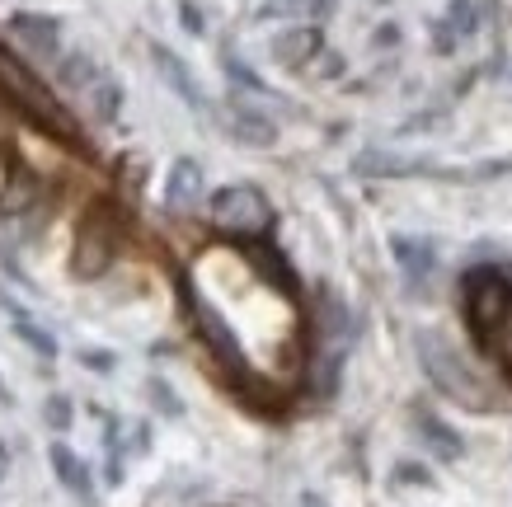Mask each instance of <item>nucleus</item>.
<instances>
[{
  "instance_id": "f257e3e1",
  "label": "nucleus",
  "mask_w": 512,
  "mask_h": 507,
  "mask_svg": "<svg viewBox=\"0 0 512 507\" xmlns=\"http://www.w3.org/2000/svg\"><path fill=\"white\" fill-rule=\"evenodd\" d=\"M0 99H5L10 108H19V113H24L29 123H38L43 132H52L57 141L80 146V123L71 118V108L47 90L43 80L33 76V66L19 62L5 43H0Z\"/></svg>"
},
{
  "instance_id": "f03ea898",
  "label": "nucleus",
  "mask_w": 512,
  "mask_h": 507,
  "mask_svg": "<svg viewBox=\"0 0 512 507\" xmlns=\"http://www.w3.org/2000/svg\"><path fill=\"white\" fill-rule=\"evenodd\" d=\"M212 226L226 235H240V240H249V235H264L268 226H273V207H268V198L259 193L254 184H226L212 193Z\"/></svg>"
},
{
  "instance_id": "7ed1b4c3",
  "label": "nucleus",
  "mask_w": 512,
  "mask_h": 507,
  "mask_svg": "<svg viewBox=\"0 0 512 507\" xmlns=\"http://www.w3.org/2000/svg\"><path fill=\"white\" fill-rule=\"evenodd\" d=\"M113 254H118V221H113V212L99 202V207L80 221L71 268H76V277H99L113 263Z\"/></svg>"
},
{
  "instance_id": "20e7f679",
  "label": "nucleus",
  "mask_w": 512,
  "mask_h": 507,
  "mask_svg": "<svg viewBox=\"0 0 512 507\" xmlns=\"http://www.w3.org/2000/svg\"><path fill=\"white\" fill-rule=\"evenodd\" d=\"M419 357H423V367H428V376L437 381V390H447V395H456V400H466V404H480L484 395L475 390V381H470L466 371H461V362L442 348V338H419Z\"/></svg>"
},
{
  "instance_id": "39448f33",
  "label": "nucleus",
  "mask_w": 512,
  "mask_h": 507,
  "mask_svg": "<svg viewBox=\"0 0 512 507\" xmlns=\"http://www.w3.org/2000/svg\"><path fill=\"white\" fill-rule=\"evenodd\" d=\"M10 33L29 47L33 57H62V24L52 15H29V10H19V15H10Z\"/></svg>"
},
{
  "instance_id": "423d86ee",
  "label": "nucleus",
  "mask_w": 512,
  "mask_h": 507,
  "mask_svg": "<svg viewBox=\"0 0 512 507\" xmlns=\"http://www.w3.org/2000/svg\"><path fill=\"white\" fill-rule=\"evenodd\" d=\"M80 108H85V118H94V123H113L118 118V108H123V85L99 66L85 85H80Z\"/></svg>"
},
{
  "instance_id": "0eeeda50",
  "label": "nucleus",
  "mask_w": 512,
  "mask_h": 507,
  "mask_svg": "<svg viewBox=\"0 0 512 507\" xmlns=\"http://www.w3.org/2000/svg\"><path fill=\"white\" fill-rule=\"evenodd\" d=\"M390 254H395V263H400V273L409 287H423L428 273L437 268L433 245H428V240H414V235H390Z\"/></svg>"
},
{
  "instance_id": "6e6552de",
  "label": "nucleus",
  "mask_w": 512,
  "mask_h": 507,
  "mask_svg": "<svg viewBox=\"0 0 512 507\" xmlns=\"http://www.w3.org/2000/svg\"><path fill=\"white\" fill-rule=\"evenodd\" d=\"M47 461H52V470H57V479H62L66 493H76L80 503H94L90 470H85V461H80L71 446H66V442H52V446H47Z\"/></svg>"
},
{
  "instance_id": "1a4fd4ad",
  "label": "nucleus",
  "mask_w": 512,
  "mask_h": 507,
  "mask_svg": "<svg viewBox=\"0 0 512 507\" xmlns=\"http://www.w3.org/2000/svg\"><path fill=\"white\" fill-rule=\"evenodd\" d=\"M423 169H433V165L419 160V155H395V151L357 155V174H367V179H404V174H423Z\"/></svg>"
},
{
  "instance_id": "9d476101",
  "label": "nucleus",
  "mask_w": 512,
  "mask_h": 507,
  "mask_svg": "<svg viewBox=\"0 0 512 507\" xmlns=\"http://www.w3.org/2000/svg\"><path fill=\"white\" fill-rule=\"evenodd\" d=\"M202 198V169L193 160H174L170 179H165V207L170 212H188Z\"/></svg>"
},
{
  "instance_id": "9b49d317",
  "label": "nucleus",
  "mask_w": 512,
  "mask_h": 507,
  "mask_svg": "<svg viewBox=\"0 0 512 507\" xmlns=\"http://www.w3.org/2000/svg\"><path fill=\"white\" fill-rule=\"evenodd\" d=\"M414 428H419V437L428 442V451H433V456H442V461H461L466 442H461V437H456V432H451L437 414H423V409H419V414H414Z\"/></svg>"
},
{
  "instance_id": "f8f14e48",
  "label": "nucleus",
  "mask_w": 512,
  "mask_h": 507,
  "mask_svg": "<svg viewBox=\"0 0 512 507\" xmlns=\"http://www.w3.org/2000/svg\"><path fill=\"white\" fill-rule=\"evenodd\" d=\"M151 57H156V71H160V76H165V80L174 85V94H179V99H188L193 108H202V90H198V80L188 76V66L179 62V57H174L170 47L156 43V47H151Z\"/></svg>"
},
{
  "instance_id": "ddd939ff",
  "label": "nucleus",
  "mask_w": 512,
  "mask_h": 507,
  "mask_svg": "<svg viewBox=\"0 0 512 507\" xmlns=\"http://www.w3.org/2000/svg\"><path fill=\"white\" fill-rule=\"evenodd\" d=\"M320 52V29H287L273 38V57L282 66H306Z\"/></svg>"
},
{
  "instance_id": "4468645a",
  "label": "nucleus",
  "mask_w": 512,
  "mask_h": 507,
  "mask_svg": "<svg viewBox=\"0 0 512 507\" xmlns=\"http://www.w3.org/2000/svg\"><path fill=\"white\" fill-rule=\"evenodd\" d=\"M231 132L245 141V146H273V141H278V127L268 123L264 113H254V108H235V113H231Z\"/></svg>"
},
{
  "instance_id": "2eb2a0df",
  "label": "nucleus",
  "mask_w": 512,
  "mask_h": 507,
  "mask_svg": "<svg viewBox=\"0 0 512 507\" xmlns=\"http://www.w3.org/2000/svg\"><path fill=\"white\" fill-rule=\"evenodd\" d=\"M484 353H494L503 367L512 371V301H508V310H503V320H498V329L489 334V343H484Z\"/></svg>"
},
{
  "instance_id": "dca6fc26",
  "label": "nucleus",
  "mask_w": 512,
  "mask_h": 507,
  "mask_svg": "<svg viewBox=\"0 0 512 507\" xmlns=\"http://www.w3.org/2000/svg\"><path fill=\"white\" fill-rule=\"evenodd\" d=\"M19 338L29 343V348H38L43 357H57V343H52V334H43L38 324H29V320H19Z\"/></svg>"
},
{
  "instance_id": "f3484780",
  "label": "nucleus",
  "mask_w": 512,
  "mask_h": 507,
  "mask_svg": "<svg viewBox=\"0 0 512 507\" xmlns=\"http://www.w3.org/2000/svg\"><path fill=\"white\" fill-rule=\"evenodd\" d=\"M43 418H47V423H52L57 432L71 428V400H66V395H52V400H47V409H43Z\"/></svg>"
},
{
  "instance_id": "a211bd4d",
  "label": "nucleus",
  "mask_w": 512,
  "mask_h": 507,
  "mask_svg": "<svg viewBox=\"0 0 512 507\" xmlns=\"http://www.w3.org/2000/svg\"><path fill=\"white\" fill-rule=\"evenodd\" d=\"M451 29L456 33H475V5H470V0H451Z\"/></svg>"
},
{
  "instance_id": "6ab92c4d",
  "label": "nucleus",
  "mask_w": 512,
  "mask_h": 507,
  "mask_svg": "<svg viewBox=\"0 0 512 507\" xmlns=\"http://www.w3.org/2000/svg\"><path fill=\"white\" fill-rule=\"evenodd\" d=\"M179 15H184V29H188V33H202V15H198V5H188V0H184V5H179Z\"/></svg>"
},
{
  "instance_id": "aec40b11",
  "label": "nucleus",
  "mask_w": 512,
  "mask_h": 507,
  "mask_svg": "<svg viewBox=\"0 0 512 507\" xmlns=\"http://www.w3.org/2000/svg\"><path fill=\"white\" fill-rule=\"evenodd\" d=\"M0 461H5V446H0Z\"/></svg>"
}]
</instances>
